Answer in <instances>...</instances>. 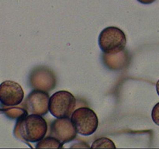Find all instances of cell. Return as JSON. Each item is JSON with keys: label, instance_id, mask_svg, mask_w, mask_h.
I'll return each mask as SVG.
<instances>
[{"label": "cell", "instance_id": "cell-9", "mask_svg": "<svg viewBox=\"0 0 159 149\" xmlns=\"http://www.w3.org/2000/svg\"><path fill=\"white\" fill-rule=\"evenodd\" d=\"M92 147H113L115 148L116 146L113 144V141L107 138H102L96 140L93 142Z\"/></svg>", "mask_w": 159, "mask_h": 149}, {"label": "cell", "instance_id": "cell-12", "mask_svg": "<svg viewBox=\"0 0 159 149\" xmlns=\"http://www.w3.org/2000/svg\"><path fill=\"white\" fill-rule=\"evenodd\" d=\"M156 90H157V93H158V94L159 96V79L156 83Z\"/></svg>", "mask_w": 159, "mask_h": 149}, {"label": "cell", "instance_id": "cell-11", "mask_svg": "<svg viewBox=\"0 0 159 149\" xmlns=\"http://www.w3.org/2000/svg\"><path fill=\"white\" fill-rule=\"evenodd\" d=\"M139 2L142 3V4H145V5H148V4H152V3H153L154 2H155L156 0H138Z\"/></svg>", "mask_w": 159, "mask_h": 149}, {"label": "cell", "instance_id": "cell-2", "mask_svg": "<svg viewBox=\"0 0 159 149\" xmlns=\"http://www.w3.org/2000/svg\"><path fill=\"white\" fill-rule=\"evenodd\" d=\"M127 38L124 31L115 26H109L102 29L99 36V46L107 54H115L124 50Z\"/></svg>", "mask_w": 159, "mask_h": 149}, {"label": "cell", "instance_id": "cell-6", "mask_svg": "<svg viewBox=\"0 0 159 149\" xmlns=\"http://www.w3.org/2000/svg\"><path fill=\"white\" fill-rule=\"evenodd\" d=\"M24 92L21 85L7 80L0 84V102L5 106H16L23 102Z\"/></svg>", "mask_w": 159, "mask_h": 149}, {"label": "cell", "instance_id": "cell-4", "mask_svg": "<svg viewBox=\"0 0 159 149\" xmlns=\"http://www.w3.org/2000/svg\"><path fill=\"white\" fill-rule=\"evenodd\" d=\"M75 106V96L65 90L57 92L49 99V111L55 118L70 117Z\"/></svg>", "mask_w": 159, "mask_h": 149}, {"label": "cell", "instance_id": "cell-8", "mask_svg": "<svg viewBox=\"0 0 159 149\" xmlns=\"http://www.w3.org/2000/svg\"><path fill=\"white\" fill-rule=\"evenodd\" d=\"M36 145L37 148H60L62 147V144L58 140L54 138V137H48L43 138V139L38 141Z\"/></svg>", "mask_w": 159, "mask_h": 149}, {"label": "cell", "instance_id": "cell-7", "mask_svg": "<svg viewBox=\"0 0 159 149\" xmlns=\"http://www.w3.org/2000/svg\"><path fill=\"white\" fill-rule=\"evenodd\" d=\"M51 136L64 144L73 141L77 136V131L69 117L57 118L51 125Z\"/></svg>", "mask_w": 159, "mask_h": 149}, {"label": "cell", "instance_id": "cell-1", "mask_svg": "<svg viewBox=\"0 0 159 149\" xmlns=\"http://www.w3.org/2000/svg\"><path fill=\"white\" fill-rule=\"evenodd\" d=\"M47 132L48 124L42 116L26 114L18 117L13 133L18 139L26 142L37 143L46 136Z\"/></svg>", "mask_w": 159, "mask_h": 149}, {"label": "cell", "instance_id": "cell-10", "mask_svg": "<svg viewBox=\"0 0 159 149\" xmlns=\"http://www.w3.org/2000/svg\"><path fill=\"white\" fill-rule=\"evenodd\" d=\"M152 117L155 124L159 126V102L154 106L152 112Z\"/></svg>", "mask_w": 159, "mask_h": 149}, {"label": "cell", "instance_id": "cell-5", "mask_svg": "<svg viewBox=\"0 0 159 149\" xmlns=\"http://www.w3.org/2000/svg\"><path fill=\"white\" fill-rule=\"evenodd\" d=\"M50 96L43 90H34L26 98L23 103V108L30 114L43 116L48 113L49 110Z\"/></svg>", "mask_w": 159, "mask_h": 149}, {"label": "cell", "instance_id": "cell-3", "mask_svg": "<svg viewBox=\"0 0 159 149\" xmlns=\"http://www.w3.org/2000/svg\"><path fill=\"white\" fill-rule=\"evenodd\" d=\"M71 120L77 133L82 136L92 135L99 126L97 115L88 107H80L74 110L71 115Z\"/></svg>", "mask_w": 159, "mask_h": 149}]
</instances>
